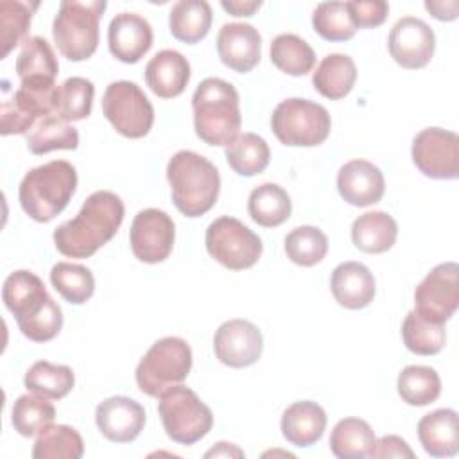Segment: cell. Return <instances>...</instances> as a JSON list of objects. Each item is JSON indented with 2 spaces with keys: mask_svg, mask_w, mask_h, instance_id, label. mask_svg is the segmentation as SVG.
Listing matches in <instances>:
<instances>
[{
  "mask_svg": "<svg viewBox=\"0 0 459 459\" xmlns=\"http://www.w3.org/2000/svg\"><path fill=\"white\" fill-rule=\"evenodd\" d=\"M215 357L230 368L253 366L264 350V337L258 326L246 319L222 323L213 335Z\"/></svg>",
  "mask_w": 459,
  "mask_h": 459,
  "instance_id": "cell-17",
  "label": "cell"
},
{
  "mask_svg": "<svg viewBox=\"0 0 459 459\" xmlns=\"http://www.w3.org/2000/svg\"><path fill=\"white\" fill-rule=\"evenodd\" d=\"M56 418V409L45 396L39 394H22L16 398L11 412V421L14 430L23 437H32L52 425Z\"/></svg>",
  "mask_w": 459,
  "mask_h": 459,
  "instance_id": "cell-40",
  "label": "cell"
},
{
  "mask_svg": "<svg viewBox=\"0 0 459 459\" xmlns=\"http://www.w3.org/2000/svg\"><path fill=\"white\" fill-rule=\"evenodd\" d=\"M247 212L256 224L264 228H276L290 217L292 203L289 194L280 185L264 183L251 190Z\"/></svg>",
  "mask_w": 459,
  "mask_h": 459,
  "instance_id": "cell-31",
  "label": "cell"
},
{
  "mask_svg": "<svg viewBox=\"0 0 459 459\" xmlns=\"http://www.w3.org/2000/svg\"><path fill=\"white\" fill-rule=\"evenodd\" d=\"M375 432L360 418H344L335 423L330 434V450L339 459H366L375 450Z\"/></svg>",
  "mask_w": 459,
  "mask_h": 459,
  "instance_id": "cell-28",
  "label": "cell"
},
{
  "mask_svg": "<svg viewBox=\"0 0 459 459\" xmlns=\"http://www.w3.org/2000/svg\"><path fill=\"white\" fill-rule=\"evenodd\" d=\"M414 312L441 323L448 321L459 307V265L445 262L436 265L414 290Z\"/></svg>",
  "mask_w": 459,
  "mask_h": 459,
  "instance_id": "cell-13",
  "label": "cell"
},
{
  "mask_svg": "<svg viewBox=\"0 0 459 459\" xmlns=\"http://www.w3.org/2000/svg\"><path fill=\"white\" fill-rule=\"evenodd\" d=\"M217 52L233 72H251L262 57V36L249 23H224L217 34Z\"/></svg>",
  "mask_w": 459,
  "mask_h": 459,
  "instance_id": "cell-19",
  "label": "cell"
},
{
  "mask_svg": "<svg viewBox=\"0 0 459 459\" xmlns=\"http://www.w3.org/2000/svg\"><path fill=\"white\" fill-rule=\"evenodd\" d=\"M371 457H414L412 448L400 436H384L375 443Z\"/></svg>",
  "mask_w": 459,
  "mask_h": 459,
  "instance_id": "cell-46",
  "label": "cell"
},
{
  "mask_svg": "<svg viewBox=\"0 0 459 459\" xmlns=\"http://www.w3.org/2000/svg\"><path fill=\"white\" fill-rule=\"evenodd\" d=\"M108 4L104 0H65L54 18L52 36L59 52L70 61H84L99 45V25Z\"/></svg>",
  "mask_w": 459,
  "mask_h": 459,
  "instance_id": "cell-6",
  "label": "cell"
},
{
  "mask_svg": "<svg viewBox=\"0 0 459 459\" xmlns=\"http://www.w3.org/2000/svg\"><path fill=\"white\" fill-rule=\"evenodd\" d=\"M387 48L402 68L416 70L430 63L436 48L434 30L416 16L400 18L387 38Z\"/></svg>",
  "mask_w": 459,
  "mask_h": 459,
  "instance_id": "cell-16",
  "label": "cell"
},
{
  "mask_svg": "<svg viewBox=\"0 0 459 459\" xmlns=\"http://www.w3.org/2000/svg\"><path fill=\"white\" fill-rule=\"evenodd\" d=\"M212 7L204 0H179L169 13L170 34L188 45L206 38L212 27Z\"/></svg>",
  "mask_w": 459,
  "mask_h": 459,
  "instance_id": "cell-30",
  "label": "cell"
},
{
  "mask_svg": "<svg viewBox=\"0 0 459 459\" xmlns=\"http://www.w3.org/2000/svg\"><path fill=\"white\" fill-rule=\"evenodd\" d=\"M77 188V172L66 160H52L30 169L18 188L22 210L36 222L59 215Z\"/></svg>",
  "mask_w": 459,
  "mask_h": 459,
  "instance_id": "cell-5",
  "label": "cell"
},
{
  "mask_svg": "<svg viewBox=\"0 0 459 459\" xmlns=\"http://www.w3.org/2000/svg\"><path fill=\"white\" fill-rule=\"evenodd\" d=\"M190 81L188 59L172 48L160 50L145 66V82L160 99H174L181 95Z\"/></svg>",
  "mask_w": 459,
  "mask_h": 459,
  "instance_id": "cell-22",
  "label": "cell"
},
{
  "mask_svg": "<svg viewBox=\"0 0 459 459\" xmlns=\"http://www.w3.org/2000/svg\"><path fill=\"white\" fill-rule=\"evenodd\" d=\"M56 82H20L13 97L2 102L0 133L4 136L25 134L36 120L56 115Z\"/></svg>",
  "mask_w": 459,
  "mask_h": 459,
  "instance_id": "cell-12",
  "label": "cell"
},
{
  "mask_svg": "<svg viewBox=\"0 0 459 459\" xmlns=\"http://www.w3.org/2000/svg\"><path fill=\"white\" fill-rule=\"evenodd\" d=\"M418 439L432 457H452L459 450V420L454 409H436L418 421Z\"/></svg>",
  "mask_w": 459,
  "mask_h": 459,
  "instance_id": "cell-24",
  "label": "cell"
},
{
  "mask_svg": "<svg viewBox=\"0 0 459 459\" xmlns=\"http://www.w3.org/2000/svg\"><path fill=\"white\" fill-rule=\"evenodd\" d=\"M2 299L27 339L47 342L61 332V307L52 299L41 278L34 273L23 269L11 273L2 287Z\"/></svg>",
  "mask_w": 459,
  "mask_h": 459,
  "instance_id": "cell-2",
  "label": "cell"
},
{
  "mask_svg": "<svg viewBox=\"0 0 459 459\" xmlns=\"http://www.w3.org/2000/svg\"><path fill=\"white\" fill-rule=\"evenodd\" d=\"M39 2H20V0H2L0 2V29H2V59L18 45L23 43L25 34L30 27L34 11Z\"/></svg>",
  "mask_w": 459,
  "mask_h": 459,
  "instance_id": "cell-42",
  "label": "cell"
},
{
  "mask_svg": "<svg viewBox=\"0 0 459 459\" xmlns=\"http://www.w3.org/2000/svg\"><path fill=\"white\" fill-rule=\"evenodd\" d=\"M416 169L432 179H455L459 176V136L441 127H427L412 140Z\"/></svg>",
  "mask_w": 459,
  "mask_h": 459,
  "instance_id": "cell-14",
  "label": "cell"
},
{
  "mask_svg": "<svg viewBox=\"0 0 459 459\" xmlns=\"http://www.w3.org/2000/svg\"><path fill=\"white\" fill-rule=\"evenodd\" d=\"M95 423L106 439L113 443H129L143 430L145 411L133 398L109 396L97 405Z\"/></svg>",
  "mask_w": 459,
  "mask_h": 459,
  "instance_id": "cell-18",
  "label": "cell"
},
{
  "mask_svg": "<svg viewBox=\"0 0 459 459\" xmlns=\"http://www.w3.org/2000/svg\"><path fill=\"white\" fill-rule=\"evenodd\" d=\"M273 65L289 75H305L316 65L312 47L296 34H280L271 43Z\"/></svg>",
  "mask_w": 459,
  "mask_h": 459,
  "instance_id": "cell-38",
  "label": "cell"
},
{
  "mask_svg": "<svg viewBox=\"0 0 459 459\" xmlns=\"http://www.w3.org/2000/svg\"><path fill=\"white\" fill-rule=\"evenodd\" d=\"M74 384L75 377L68 366L52 364L48 360L34 362L23 377V385L30 393L50 400H59L66 396L72 391Z\"/></svg>",
  "mask_w": 459,
  "mask_h": 459,
  "instance_id": "cell-33",
  "label": "cell"
},
{
  "mask_svg": "<svg viewBox=\"0 0 459 459\" xmlns=\"http://www.w3.org/2000/svg\"><path fill=\"white\" fill-rule=\"evenodd\" d=\"M210 256L230 271L253 267L262 255L260 237L235 217L222 215L210 222L204 235Z\"/></svg>",
  "mask_w": 459,
  "mask_h": 459,
  "instance_id": "cell-10",
  "label": "cell"
},
{
  "mask_svg": "<svg viewBox=\"0 0 459 459\" xmlns=\"http://www.w3.org/2000/svg\"><path fill=\"white\" fill-rule=\"evenodd\" d=\"M400 398L409 405H429L441 394V380L434 368L429 366H407L402 369L396 380Z\"/></svg>",
  "mask_w": 459,
  "mask_h": 459,
  "instance_id": "cell-35",
  "label": "cell"
},
{
  "mask_svg": "<svg viewBox=\"0 0 459 459\" xmlns=\"http://www.w3.org/2000/svg\"><path fill=\"white\" fill-rule=\"evenodd\" d=\"M398 224L387 212H366L351 224V240L357 249L369 255L385 253L396 242Z\"/></svg>",
  "mask_w": 459,
  "mask_h": 459,
  "instance_id": "cell-26",
  "label": "cell"
},
{
  "mask_svg": "<svg viewBox=\"0 0 459 459\" xmlns=\"http://www.w3.org/2000/svg\"><path fill=\"white\" fill-rule=\"evenodd\" d=\"M427 11L441 22H452L457 18V11H459V2L457 0H446V2H432L427 0L425 2Z\"/></svg>",
  "mask_w": 459,
  "mask_h": 459,
  "instance_id": "cell-47",
  "label": "cell"
},
{
  "mask_svg": "<svg viewBox=\"0 0 459 459\" xmlns=\"http://www.w3.org/2000/svg\"><path fill=\"white\" fill-rule=\"evenodd\" d=\"M210 455H244V452L235 448L231 443H217L215 448L206 452V457Z\"/></svg>",
  "mask_w": 459,
  "mask_h": 459,
  "instance_id": "cell-49",
  "label": "cell"
},
{
  "mask_svg": "<svg viewBox=\"0 0 459 459\" xmlns=\"http://www.w3.org/2000/svg\"><path fill=\"white\" fill-rule=\"evenodd\" d=\"M274 136L289 147H314L323 143L332 129L325 106L308 99H285L271 115Z\"/></svg>",
  "mask_w": 459,
  "mask_h": 459,
  "instance_id": "cell-8",
  "label": "cell"
},
{
  "mask_svg": "<svg viewBox=\"0 0 459 459\" xmlns=\"http://www.w3.org/2000/svg\"><path fill=\"white\" fill-rule=\"evenodd\" d=\"M174 206L185 217H201L217 203L221 176L215 165L194 151H178L167 163Z\"/></svg>",
  "mask_w": 459,
  "mask_h": 459,
  "instance_id": "cell-4",
  "label": "cell"
},
{
  "mask_svg": "<svg viewBox=\"0 0 459 459\" xmlns=\"http://www.w3.org/2000/svg\"><path fill=\"white\" fill-rule=\"evenodd\" d=\"M158 398L161 425L174 443L194 445L212 430L213 414L192 389L178 384Z\"/></svg>",
  "mask_w": 459,
  "mask_h": 459,
  "instance_id": "cell-9",
  "label": "cell"
},
{
  "mask_svg": "<svg viewBox=\"0 0 459 459\" xmlns=\"http://www.w3.org/2000/svg\"><path fill=\"white\" fill-rule=\"evenodd\" d=\"M285 253L289 260L301 267L319 264L328 253L326 235L316 226H298L285 237Z\"/></svg>",
  "mask_w": 459,
  "mask_h": 459,
  "instance_id": "cell-41",
  "label": "cell"
},
{
  "mask_svg": "<svg viewBox=\"0 0 459 459\" xmlns=\"http://www.w3.org/2000/svg\"><path fill=\"white\" fill-rule=\"evenodd\" d=\"M402 339L409 351L416 355H436L445 348V325L429 321L411 310L402 323Z\"/></svg>",
  "mask_w": 459,
  "mask_h": 459,
  "instance_id": "cell-37",
  "label": "cell"
},
{
  "mask_svg": "<svg viewBox=\"0 0 459 459\" xmlns=\"http://www.w3.org/2000/svg\"><path fill=\"white\" fill-rule=\"evenodd\" d=\"M226 161L238 176H256L265 170L271 160V151L267 142L255 134H238L231 143L226 145Z\"/></svg>",
  "mask_w": 459,
  "mask_h": 459,
  "instance_id": "cell-32",
  "label": "cell"
},
{
  "mask_svg": "<svg viewBox=\"0 0 459 459\" xmlns=\"http://www.w3.org/2000/svg\"><path fill=\"white\" fill-rule=\"evenodd\" d=\"M357 81V66L346 54H328L312 74L314 88L330 100L346 97Z\"/></svg>",
  "mask_w": 459,
  "mask_h": 459,
  "instance_id": "cell-29",
  "label": "cell"
},
{
  "mask_svg": "<svg viewBox=\"0 0 459 459\" xmlns=\"http://www.w3.org/2000/svg\"><path fill=\"white\" fill-rule=\"evenodd\" d=\"M108 47L122 63H138L152 47L151 23L134 13H118L108 27Z\"/></svg>",
  "mask_w": 459,
  "mask_h": 459,
  "instance_id": "cell-20",
  "label": "cell"
},
{
  "mask_svg": "<svg viewBox=\"0 0 459 459\" xmlns=\"http://www.w3.org/2000/svg\"><path fill=\"white\" fill-rule=\"evenodd\" d=\"M122 221V199L109 190H97L86 197L74 219L56 228V249L68 258H90L115 237Z\"/></svg>",
  "mask_w": 459,
  "mask_h": 459,
  "instance_id": "cell-1",
  "label": "cell"
},
{
  "mask_svg": "<svg viewBox=\"0 0 459 459\" xmlns=\"http://www.w3.org/2000/svg\"><path fill=\"white\" fill-rule=\"evenodd\" d=\"M346 9L355 29H375L385 22L389 13V5L384 0H351L346 2Z\"/></svg>",
  "mask_w": 459,
  "mask_h": 459,
  "instance_id": "cell-45",
  "label": "cell"
},
{
  "mask_svg": "<svg viewBox=\"0 0 459 459\" xmlns=\"http://www.w3.org/2000/svg\"><path fill=\"white\" fill-rule=\"evenodd\" d=\"M330 289L341 307L359 310L373 301L375 278L364 264L342 262L332 273Z\"/></svg>",
  "mask_w": 459,
  "mask_h": 459,
  "instance_id": "cell-23",
  "label": "cell"
},
{
  "mask_svg": "<svg viewBox=\"0 0 459 459\" xmlns=\"http://www.w3.org/2000/svg\"><path fill=\"white\" fill-rule=\"evenodd\" d=\"M93 82L84 77H68L57 86L56 115L66 122L82 120L91 113L93 104Z\"/></svg>",
  "mask_w": 459,
  "mask_h": 459,
  "instance_id": "cell-43",
  "label": "cell"
},
{
  "mask_svg": "<svg viewBox=\"0 0 459 459\" xmlns=\"http://www.w3.org/2000/svg\"><path fill=\"white\" fill-rule=\"evenodd\" d=\"M79 145V133L66 120L57 115L45 117L36 122L27 134V147L32 154H47L50 151L66 149L74 151Z\"/></svg>",
  "mask_w": 459,
  "mask_h": 459,
  "instance_id": "cell-34",
  "label": "cell"
},
{
  "mask_svg": "<svg viewBox=\"0 0 459 459\" xmlns=\"http://www.w3.org/2000/svg\"><path fill=\"white\" fill-rule=\"evenodd\" d=\"M82 454V437L68 425H48L38 434L32 446L34 459H79Z\"/></svg>",
  "mask_w": 459,
  "mask_h": 459,
  "instance_id": "cell-36",
  "label": "cell"
},
{
  "mask_svg": "<svg viewBox=\"0 0 459 459\" xmlns=\"http://www.w3.org/2000/svg\"><path fill=\"white\" fill-rule=\"evenodd\" d=\"M192 369V350L181 337H163L156 341L140 359L134 378L147 396L158 398L163 391L181 384Z\"/></svg>",
  "mask_w": 459,
  "mask_h": 459,
  "instance_id": "cell-7",
  "label": "cell"
},
{
  "mask_svg": "<svg viewBox=\"0 0 459 459\" xmlns=\"http://www.w3.org/2000/svg\"><path fill=\"white\" fill-rule=\"evenodd\" d=\"M337 190L351 206H369L382 199L385 181L382 170L368 160H351L337 172Z\"/></svg>",
  "mask_w": 459,
  "mask_h": 459,
  "instance_id": "cell-21",
  "label": "cell"
},
{
  "mask_svg": "<svg viewBox=\"0 0 459 459\" xmlns=\"http://www.w3.org/2000/svg\"><path fill=\"white\" fill-rule=\"evenodd\" d=\"M20 82H56L59 65L50 43L41 36H29L16 59Z\"/></svg>",
  "mask_w": 459,
  "mask_h": 459,
  "instance_id": "cell-27",
  "label": "cell"
},
{
  "mask_svg": "<svg viewBox=\"0 0 459 459\" xmlns=\"http://www.w3.org/2000/svg\"><path fill=\"white\" fill-rule=\"evenodd\" d=\"M176 226L170 215L158 208L138 212L131 222L129 244L133 255L145 264H160L174 247Z\"/></svg>",
  "mask_w": 459,
  "mask_h": 459,
  "instance_id": "cell-15",
  "label": "cell"
},
{
  "mask_svg": "<svg viewBox=\"0 0 459 459\" xmlns=\"http://www.w3.org/2000/svg\"><path fill=\"white\" fill-rule=\"evenodd\" d=\"M314 30L326 41H348L355 34L346 2H323L312 14Z\"/></svg>",
  "mask_w": 459,
  "mask_h": 459,
  "instance_id": "cell-44",
  "label": "cell"
},
{
  "mask_svg": "<svg viewBox=\"0 0 459 459\" xmlns=\"http://www.w3.org/2000/svg\"><path fill=\"white\" fill-rule=\"evenodd\" d=\"M50 283L68 303L82 305L95 290V278L86 265L57 262L50 269Z\"/></svg>",
  "mask_w": 459,
  "mask_h": 459,
  "instance_id": "cell-39",
  "label": "cell"
},
{
  "mask_svg": "<svg viewBox=\"0 0 459 459\" xmlns=\"http://www.w3.org/2000/svg\"><path fill=\"white\" fill-rule=\"evenodd\" d=\"M280 427L290 445L307 448L321 439L326 429V412L316 402H294L283 411Z\"/></svg>",
  "mask_w": 459,
  "mask_h": 459,
  "instance_id": "cell-25",
  "label": "cell"
},
{
  "mask_svg": "<svg viewBox=\"0 0 459 459\" xmlns=\"http://www.w3.org/2000/svg\"><path fill=\"white\" fill-rule=\"evenodd\" d=\"M235 86L219 77L201 81L192 95L194 129L208 145H228L240 131L242 117Z\"/></svg>",
  "mask_w": 459,
  "mask_h": 459,
  "instance_id": "cell-3",
  "label": "cell"
},
{
  "mask_svg": "<svg viewBox=\"0 0 459 459\" xmlns=\"http://www.w3.org/2000/svg\"><path fill=\"white\" fill-rule=\"evenodd\" d=\"M262 2L260 0H222L221 7L233 14V16H253L256 9H260Z\"/></svg>",
  "mask_w": 459,
  "mask_h": 459,
  "instance_id": "cell-48",
  "label": "cell"
},
{
  "mask_svg": "<svg viewBox=\"0 0 459 459\" xmlns=\"http://www.w3.org/2000/svg\"><path fill=\"white\" fill-rule=\"evenodd\" d=\"M102 113L126 138L145 136L154 122V108L136 82L115 81L102 95Z\"/></svg>",
  "mask_w": 459,
  "mask_h": 459,
  "instance_id": "cell-11",
  "label": "cell"
}]
</instances>
